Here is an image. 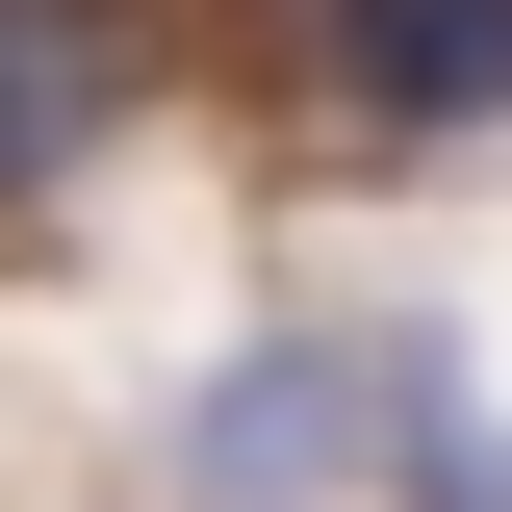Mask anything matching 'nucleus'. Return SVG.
<instances>
[{"mask_svg":"<svg viewBox=\"0 0 512 512\" xmlns=\"http://www.w3.org/2000/svg\"><path fill=\"white\" fill-rule=\"evenodd\" d=\"M333 77L384 128H512V0H333Z\"/></svg>","mask_w":512,"mask_h":512,"instance_id":"2","label":"nucleus"},{"mask_svg":"<svg viewBox=\"0 0 512 512\" xmlns=\"http://www.w3.org/2000/svg\"><path fill=\"white\" fill-rule=\"evenodd\" d=\"M359 384H384V359H308V333H282V359H231V384L180 410L205 512H308V487H333V436H359Z\"/></svg>","mask_w":512,"mask_h":512,"instance_id":"1","label":"nucleus"},{"mask_svg":"<svg viewBox=\"0 0 512 512\" xmlns=\"http://www.w3.org/2000/svg\"><path fill=\"white\" fill-rule=\"evenodd\" d=\"M410 384V359H384ZM410 512H512V410H461V384H410Z\"/></svg>","mask_w":512,"mask_h":512,"instance_id":"3","label":"nucleus"}]
</instances>
